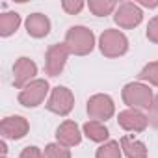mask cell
Wrapping results in <instances>:
<instances>
[{"instance_id": "cell-1", "label": "cell", "mask_w": 158, "mask_h": 158, "mask_svg": "<svg viewBox=\"0 0 158 158\" xmlns=\"http://www.w3.org/2000/svg\"><path fill=\"white\" fill-rule=\"evenodd\" d=\"M65 47L74 56H86L95 47V34L86 26H71L65 34Z\"/></svg>"}, {"instance_id": "cell-2", "label": "cell", "mask_w": 158, "mask_h": 158, "mask_svg": "<svg viewBox=\"0 0 158 158\" xmlns=\"http://www.w3.org/2000/svg\"><path fill=\"white\" fill-rule=\"evenodd\" d=\"M99 48L106 58H119L128 52V39L121 30L108 28L99 37Z\"/></svg>"}, {"instance_id": "cell-3", "label": "cell", "mask_w": 158, "mask_h": 158, "mask_svg": "<svg viewBox=\"0 0 158 158\" xmlns=\"http://www.w3.org/2000/svg\"><path fill=\"white\" fill-rule=\"evenodd\" d=\"M121 97H123V102L128 106V108H147L152 104V89L141 82H130L123 88L121 91Z\"/></svg>"}, {"instance_id": "cell-4", "label": "cell", "mask_w": 158, "mask_h": 158, "mask_svg": "<svg viewBox=\"0 0 158 158\" xmlns=\"http://www.w3.org/2000/svg\"><path fill=\"white\" fill-rule=\"evenodd\" d=\"M47 110L52 112V114H58V115H67L71 114L73 106H74V95L69 88L65 86H56L52 91H50V97L47 101Z\"/></svg>"}, {"instance_id": "cell-5", "label": "cell", "mask_w": 158, "mask_h": 158, "mask_svg": "<svg viewBox=\"0 0 158 158\" xmlns=\"http://www.w3.org/2000/svg\"><path fill=\"white\" fill-rule=\"evenodd\" d=\"M88 115L91 121H101L104 123L106 119H110L114 114H115V104L112 101L110 95H104V93H97L93 97H89L88 101Z\"/></svg>"}, {"instance_id": "cell-6", "label": "cell", "mask_w": 158, "mask_h": 158, "mask_svg": "<svg viewBox=\"0 0 158 158\" xmlns=\"http://www.w3.org/2000/svg\"><path fill=\"white\" fill-rule=\"evenodd\" d=\"M141 19H143V11L136 2H121L114 11V21L123 30L136 28L141 23Z\"/></svg>"}, {"instance_id": "cell-7", "label": "cell", "mask_w": 158, "mask_h": 158, "mask_svg": "<svg viewBox=\"0 0 158 158\" xmlns=\"http://www.w3.org/2000/svg\"><path fill=\"white\" fill-rule=\"evenodd\" d=\"M48 89L50 88H48L47 80H43V78H35V80L30 82L24 89H21V93H19V104H23L24 108H35V106H39L45 101Z\"/></svg>"}, {"instance_id": "cell-8", "label": "cell", "mask_w": 158, "mask_h": 158, "mask_svg": "<svg viewBox=\"0 0 158 158\" xmlns=\"http://www.w3.org/2000/svg\"><path fill=\"white\" fill-rule=\"evenodd\" d=\"M69 48L65 47V43H54L48 47L47 54H45V73L48 76H58L69 58Z\"/></svg>"}, {"instance_id": "cell-9", "label": "cell", "mask_w": 158, "mask_h": 158, "mask_svg": "<svg viewBox=\"0 0 158 158\" xmlns=\"http://www.w3.org/2000/svg\"><path fill=\"white\" fill-rule=\"evenodd\" d=\"M35 74H37V65L26 56L19 58L13 65V86L17 89H24L30 82L35 80Z\"/></svg>"}, {"instance_id": "cell-10", "label": "cell", "mask_w": 158, "mask_h": 158, "mask_svg": "<svg viewBox=\"0 0 158 158\" xmlns=\"http://www.w3.org/2000/svg\"><path fill=\"white\" fill-rule=\"evenodd\" d=\"M117 123L127 132H143L149 125V117L138 108H127V110L119 112Z\"/></svg>"}, {"instance_id": "cell-11", "label": "cell", "mask_w": 158, "mask_h": 158, "mask_svg": "<svg viewBox=\"0 0 158 158\" xmlns=\"http://www.w3.org/2000/svg\"><path fill=\"white\" fill-rule=\"evenodd\" d=\"M30 123L23 115H10L0 123V134L4 139H21L28 134Z\"/></svg>"}, {"instance_id": "cell-12", "label": "cell", "mask_w": 158, "mask_h": 158, "mask_svg": "<svg viewBox=\"0 0 158 158\" xmlns=\"http://www.w3.org/2000/svg\"><path fill=\"white\" fill-rule=\"evenodd\" d=\"M56 141L63 147H74V145H80L82 141V134H80V128L74 121H63L58 130H56Z\"/></svg>"}, {"instance_id": "cell-13", "label": "cell", "mask_w": 158, "mask_h": 158, "mask_svg": "<svg viewBox=\"0 0 158 158\" xmlns=\"http://www.w3.org/2000/svg\"><path fill=\"white\" fill-rule=\"evenodd\" d=\"M24 24H26L28 35H32L35 39H41V37L48 35V32H50V21L43 13H32V15H28V19H26Z\"/></svg>"}, {"instance_id": "cell-14", "label": "cell", "mask_w": 158, "mask_h": 158, "mask_svg": "<svg viewBox=\"0 0 158 158\" xmlns=\"http://www.w3.org/2000/svg\"><path fill=\"white\" fill-rule=\"evenodd\" d=\"M82 130H84V136L95 143H106V139L110 136L106 125L101 121H88V123H84Z\"/></svg>"}, {"instance_id": "cell-15", "label": "cell", "mask_w": 158, "mask_h": 158, "mask_svg": "<svg viewBox=\"0 0 158 158\" xmlns=\"http://www.w3.org/2000/svg\"><path fill=\"white\" fill-rule=\"evenodd\" d=\"M119 143H121V149L127 158H147V147L143 141L134 139L130 136H123Z\"/></svg>"}, {"instance_id": "cell-16", "label": "cell", "mask_w": 158, "mask_h": 158, "mask_svg": "<svg viewBox=\"0 0 158 158\" xmlns=\"http://www.w3.org/2000/svg\"><path fill=\"white\" fill-rule=\"evenodd\" d=\"M21 26V15L17 11H6L0 15V35L10 37Z\"/></svg>"}, {"instance_id": "cell-17", "label": "cell", "mask_w": 158, "mask_h": 158, "mask_svg": "<svg viewBox=\"0 0 158 158\" xmlns=\"http://www.w3.org/2000/svg\"><path fill=\"white\" fill-rule=\"evenodd\" d=\"M117 2H114V0H89L88 2V8H89V11L93 13V15H97V17H106V15H110L112 11H115L117 10Z\"/></svg>"}, {"instance_id": "cell-18", "label": "cell", "mask_w": 158, "mask_h": 158, "mask_svg": "<svg viewBox=\"0 0 158 158\" xmlns=\"http://www.w3.org/2000/svg\"><path fill=\"white\" fill-rule=\"evenodd\" d=\"M121 156H123L121 143L119 141H114V139L102 143L97 149V152H95V158H121Z\"/></svg>"}, {"instance_id": "cell-19", "label": "cell", "mask_w": 158, "mask_h": 158, "mask_svg": "<svg viewBox=\"0 0 158 158\" xmlns=\"http://www.w3.org/2000/svg\"><path fill=\"white\" fill-rule=\"evenodd\" d=\"M138 78H139V80L149 82V84H152V86H158V61L147 63V65L139 71Z\"/></svg>"}, {"instance_id": "cell-20", "label": "cell", "mask_w": 158, "mask_h": 158, "mask_svg": "<svg viewBox=\"0 0 158 158\" xmlns=\"http://www.w3.org/2000/svg\"><path fill=\"white\" fill-rule=\"evenodd\" d=\"M45 158H71V151L63 145L56 143H48L45 147Z\"/></svg>"}, {"instance_id": "cell-21", "label": "cell", "mask_w": 158, "mask_h": 158, "mask_svg": "<svg viewBox=\"0 0 158 158\" xmlns=\"http://www.w3.org/2000/svg\"><path fill=\"white\" fill-rule=\"evenodd\" d=\"M84 2L82 0H63L61 2V10L65 11V13H69V15H76V13H80L82 10H84Z\"/></svg>"}, {"instance_id": "cell-22", "label": "cell", "mask_w": 158, "mask_h": 158, "mask_svg": "<svg viewBox=\"0 0 158 158\" xmlns=\"http://www.w3.org/2000/svg\"><path fill=\"white\" fill-rule=\"evenodd\" d=\"M147 39L151 43H158V15L152 17L147 24Z\"/></svg>"}, {"instance_id": "cell-23", "label": "cell", "mask_w": 158, "mask_h": 158, "mask_svg": "<svg viewBox=\"0 0 158 158\" xmlns=\"http://www.w3.org/2000/svg\"><path fill=\"white\" fill-rule=\"evenodd\" d=\"M149 123L154 127V128H158V95H154V99H152V104L149 106Z\"/></svg>"}, {"instance_id": "cell-24", "label": "cell", "mask_w": 158, "mask_h": 158, "mask_svg": "<svg viewBox=\"0 0 158 158\" xmlns=\"http://www.w3.org/2000/svg\"><path fill=\"white\" fill-rule=\"evenodd\" d=\"M19 158H45V154L41 152V149H37V147L32 145V147H24Z\"/></svg>"}, {"instance_id": "cell-25", "label": "cell", "mask_w": 158, "mask_h": 158, "mask_svg": "<svg viewBox=\"0 0 158 158\" xmlns=\"http://www.w3.org/2000/svg\"><path fill=\"white\" fill-rule=\"evenodd\" d=\"M138 6H143V8H156L158 2H147V0H139V2H136Z\"/></svg>"}, {"instance_id": "cell-26", "label": "cell", "mask_w": 158, "mask_h": 158, "mask_svg": "<svg viewBox=\"0 0 158 158\" xmlns=\"http://www.w3.org/2000/svg\"><path fill=\"white\" fill-rule=\"evenodd\" d=\"M0 151H2V156H6V152H8V147H6V141H0Z\"/></svg>"}, {"instance_id": "cell-27", "label": "cell", "mask_w": 158, "mask_h": 158, "mask_svg": "<svg viewBox=\"0 0 158 158\" xmlns=\"http://www.w3.org/2000/svg\"><path fill=\"white\" fill-rule=\"evenodd\" d=\"M2 158H8V156H2Z\"/></svg>"}]
</instances>
